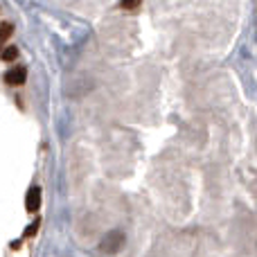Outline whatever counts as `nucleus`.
<instances>
[{
  "mask_svg": "<svg viewBox=\"0 0 257 257\" xmlns=\"http://www.w3.org/2000/svg\"><path fill=\"white\" fill-rule=\"evenodd\" d=\"M25 79H27L25 68H12V70L5 72V81L9 86H21V84H25Z\"/></svg>",
  "mask_w": 257,
  "mask_h": 257,
  "instance_id": "obj_2",
  "label": "nucleus"
},
{
  "mask_svg": "<svg viewBox=\"0 0 257 257\" xmlns=\"http://www.w3.org/2000/svg\"><path fill=\"white\" fill-rule=\"evenodd\" d=\"M122 9H126V12H136L138 7L142 5V0H122Z\"/></svg>",
  "mask_w": 257,
  "mask_h": 257,
  "instance_id": "obj_5",
  "label": "nucleus"
},
{
  "mask_svg": "<svg viewBox=\"0 0 257 257\" xmlns=\"http://www.w3.org/2000/svg\"><path fill=\"white\" fill-rule=\"evenodd\" d=\"M124 246V235L120 230H111L102 241V250L104 253H117Z\"/></svg>",
  "mask_w": 257,
  "mask_h": 257,
  "instance_id": "obj_1",
  "label": "nucleus"
},
{
  "mask_svg": "<svg viewBox=\"0 0 257 257\" xmlns=\"http://www.w3.org/2000/svg\"><path fill=\"white\" fill-rule=\"evenodd\" d=\"M36 230H39V221H36V223H32V226L27 228V230H25V237H32Z\"/></svg>",
  "mask_w": 257,
  "mask_h": 257,
  "instance_id": "obj_7",
  "label": "nucleus"
},
{
  "mask_svg": "<svg viewBox=\"0 0 257 257\" xmlns=\"http://www.w3.org/2000/svg\"><path fill=\"white\" fill-rule=\"evenodd\" d=\"M25 208H27V212H36V210L41 208V190L39 187H30V190H27Z\"/></svg>",
  "mask_w": 257,
  "mask_h": 257,
  "instance_id": "obj_3",
  "label": "nucleus"
},
{
  "mask_svg": "<svg viewBox=\"0 0 257 257\" xmlns=\"http://www.w3.org/2000/svg\"><path fill=\"white\" fill-rule=\"evenodd\" d=\"M12 32H14V25H12V23H3V36H0V39L7 41L9 36H12Z\"/></svg>",
  "mask_w": 257,
  "mask_h": 257,
  "instance_id": "obj_6",
  "label": "nucleus"
},
{
  "mask_svg": "<svg viewBox=\"0 0 257 257\" xmlns=\"http://www.w3.org/2000/svg\"><path fill=\"white\" fill-rule=\"evenodd\" d=\"M14 59H18V48L9 45V48H5V50H3V61H5V63H9V61H14Z\"/></svg>",
  "mask_w": 257,
  "mask_h": 257,
  "instance_id": "obj_4",
  "label": "nucleus"
}]
</instances>
